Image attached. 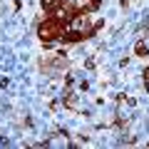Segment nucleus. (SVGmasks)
<instances>
[{
    "mask_svg": "<svg viewBox=\"0 0 149 149\" xmlns=\"http://www.w3.org/2000/svg\"><path fill=\"white\" fill-rule=\"evenodd\" d=\"M70 0H42V10L45 15H52V13H57L60 8H65Z\"/></svg>",
    "mask_w": 149,
    "mask_h": 149,
    "instance_id": "f257e3e1",
    "label": "nucleus"
},
{
    "mask_svg": "<svg viewBox=\"0 0 149 149\" xmlns=\"http://www.w3.org/2000/svg\"><path fill=\"white\" fill-rule=\"evenodd\" d=\"M134 55H137V57H147V55H149V47H147L144 42H137V45H134Z\"/></svg>",
    "mask_w": 149,
    "mask_h": 149,
    "instance_id": "f03ea898",
    "label": "nucleus"
}]
</instances>
